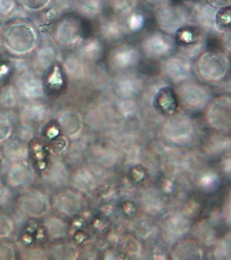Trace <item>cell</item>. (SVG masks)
<instances>
[{
	"label": "cell",
	"instance_id": "1",
	"mask_svg": "<svg viewBox=\"0 0 231 260\" xmlns=\"http://www.w3.org/2000/svg\"><path fill=\"white\" fill-rule=\"evenodd\" d=\"M20 206L26 215L39 217L49 210V201L44 194L39 191H30L20 199Z\"/></svg>",
	"mask_w": 231,
	"mask_h": 260
},
{
	"label": "cell",
	"instance_id": "2",
	"mask_svg": "<svg viewBox=\"0 0 231 260\" xmlns=\"http://www.w3.org/2000/svg\"><path fill=\"white\" fill-rule=\"evenodd\" d=\"M9 176L12 185L24 186L28 185L33 180L34 173L29 165L19 164L11 169Z\"/></svg>",
	"mask_w": 231,
	"mask_h": 260
},
{
	"label": "cell",
	"instance_id": "3",
	"mask_svg": "<svg viewBox=\"0 0 231 260\" xmlns=\"http://www.w3.org/2000/svg\"><path fill=\"white\" fill-rule=\"evenodd\" d=\"M55 206L61 213L71 215L76 212L75 197L71 193H60L55 199Z\"/></svg>",
	"mask_w": 231,
	"mask_h": 260
},
{
	"label": "cell",
	"instance_id": "4",
	"mask_svg": "<svg viewBox=\"0 0 231 260\" xmlns=\"http://www.w3.org/2000/svg\"><path fill=\"white\" fill-rule=\"evenodd\" d=\"M6 156L9 160L20 161L24 160L28 154L27 148L18 142H12L5 148Z\"/></svg>",
	"mask_w": 231,
	"mask_h": 260
},
{
	"label": "cell",
	"instance_id": "5",
	"mask_svg": "<svg viewBox=\"0 0 231 260\" xmlns=\"http://www.w3.org/2000/svg\"><path fill=\"white\" fill-rule=\"evenodd\" d=\"M45 225L47 232L54 238H60L65 236L67 233V227L65 223L58 218H49L45 221Z\"/></svg>",
	"mask_w": 231,
	"mask_h": 260
},
{
	"label": "cell",
	"instance_id": "6",
	"mask_svg": "<svg viewBox=\"0 0 231 260\" xmlns=\"http://www.w3.org/2000/svg\"><path fill=\"white\" fill-rule=\"evenodd\" d=\"M46 177L54 185H62L65 178V170L61 163L53 162L47 171Z\"/></svg>",
	"mask_w": 231,
	"mask_h": 260
},
{
	"label": "cell",
	"instance_id": "7",
	"mask_svg": "<svg viewBox=\"0 0 231 260\" xmlns=\"http://www.w3.org/2000/svg\"><path fill=\"white\" fill-rule=\"evenodd\" d=\"M13 230V223L7 216L0 215V238L9 236Z\"/></svg>",
	"mask_w": 231,
	"mask_h": 260
},
{
	"label": "cell",
	"instance_id": "8",
	"mask_svg": "<svg viewBox=\"0 0 231 260\" xmlns=\"http://www.w3.org/2000/svg\"><path fill=\"white\" fill-rule=\"evenodd\" d=\"M14 255L12 246L9 244H0V260L13 259Z\"/></svg>",
	"mask_w": 231,
	"mask_h": 260
},
{
	"label": "cell",
	"instance_id": "9",
	"mask_svg": "<svg viewBox=\"0 0 231 260\" xmlns=\"http://www.w3.org/2000/svg\"><path fill=\"white\" fill-rule=\"evenodd\" d=\"M11 128L7 121L0 120V142L3 141L10 136Z\"/></svg>",
	"mask_w": 231,
	"mask_h": 260
},
{
	"label": "cell",
	"instance_id": "10",
	"mask_svg": "<svg viewBox=\"0 0 231 260\" xmlns=\"http://www.w3.org/2000/svg\"><path fill=\"white\" fill-rule=\"evenodd\" d=\"M10 200V193L5 186L0 184V205L7 204Z\"/></svg>",
	"mask_w": 231,
	"mask_h": 260
}]
</instances>
